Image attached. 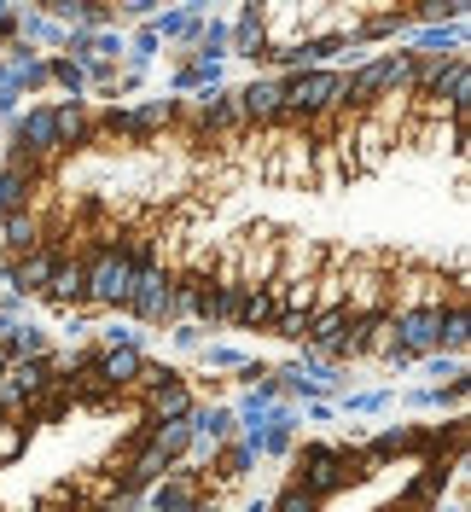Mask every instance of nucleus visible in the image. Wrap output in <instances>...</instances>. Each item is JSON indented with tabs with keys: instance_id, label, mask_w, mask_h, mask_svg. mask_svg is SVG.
Instances as JSON below:
<instances>
[{
	"instance_id": "obj_1",
	"label": "nucleus",
	"mask_w": 471,
	"mask_h": 512,
	"mask_svg": "<svg viewBox=\"0 0 471 512\" xmlns=\"http://www.w3.org/2000/svg\"><path fill=\"white\" fill-rule=\"evenodd\" d=\"M367 460H361V448L355 443H303L291 448V483H303L314 501L326 507L332 495H344L349 483H367Z\"/></svg>"
},
{
	"instance_id": "obj_2",
	"label": "nucleus",
	"mask_w": 471,
	"mask_h": 512,
	"mask_svg": "<svg viewBox=\"0 0 471 512\" xmlns=\"http://www.w3.org/2000/svg\"><path fill=\"white\" fill-rule=\"evenodd\" d=\"M280 105L285 123H320L332 111H344V70H297V76H280Z\"/></svg>"
},
{
	"instance_id": "obj_3",
	"label": "nucleus",
	"mask_w": 471,
	"mask_h": 512,
	"mask_svg": "<svg viewBox=\"0 0 471 512\" xmlns=\"http://www.w3.org/2000/svg\"><path fill=\"white\" fill-rule=\"evenodd\" d=\"M181 99H134V105H111L105 117H94L99 140H128V146H146L163 128H175Z\"/></svg>"
},
{
	"instance_id": "obj_4",
	"label": "nucleus",
	"mask_w": 471,
	"mask_h": 512,
	"mask_svg": "<svg viewBox=\"0 0 471 512\" xmlns=\"http://www.w3.org/2000/svg\"><path fill=\"white\" fill-rule=\"evenodd\" d=\"M175 123H187L198 146H204V140H233V134H245L239 99H233V88H227V82H221V88H204V94H192L187 105L175 111Z\"/></svg>"
},
{
	"instance_id": "obj_5",
	"label": "nucleus",
	"mask_w": 471,
	"mask_h": 512,
	"mask_svg": "<svg viewBox=\"0 0 471 512\" xmlns=\"http://www.w3.org/2000/svg\"><path fill=\"white\" fill-rule=\"evenodd\" d=\"M82 262H88V303H94V309H111V315H123L128 291H134V262H128L117 245H88Z\"/></svg>"
},
{
	"instance_id": "obj_6",
	"label": "nucleus",
	"mask_w": 471,
	"mask_h": 512,
	"mask_svg": "<svg viewBox=\"0 0 471 512\" xmlns=\"http://www.w3.org/2000/svg\"><path fill=\"white\" fill-rule=\"evenodd\" d=\"M442 309H448V303H408V309H390L396 350L413 355V361L437 355V344H442Z\"/></svg>"
},
{
	"instance_id": "obj_7",
	"label": "nucleus",
	"mask_w": 471,
	"mask_h": 512,
	"mask_svg": "<svg viewBox=\"0 0 471 512\" xmlns=\"http://www.w3.org/2000/svg\"><path fill=\"white\" fill-rule=\"evenodd\" d=\"M169 280H175V268L157 256L146 268H134V291H128V309L123 315L134 326H169Z\"/></svg>"
},
{
	"instance_id": "obj_8",
	"label": "nucleus",
	"mask_w": 471,
	"mask_h": 512,
	"mask_svg": "<svg viewBox=\"0 0 471 512\" xmlns=\"http://www.w3.org/2000/svg\"><path fill=\"white\" fill-rule=\"evenodd\" d=\"M198 507H204V472H187V466H175L163 483H152L140 495V512H198Z\"/></svg>"
},
{
	"instance_id": "obj_9",
	"label": "nucleus",
	"mask_w": 471,
	"mask_h": 512,
	"mask_svg": "<svg viewBox=\"0 0 471 512\" xmlns=\"http://www.w3.org/2000/svg\"><path fill=\"white\" fill-rule=\"evenodd\" d=\"M59 315H82L88 309V262H82V251H64L59 268H53V280H47V291H41Z\"/></svg>"
},
{
	"instance_id": "obj_10",
	"label": "nucleus",
	"mask_w": 471,
	"mask_h": 512,
	"mask_svg": "<svg viewBox=\"0 0 471 512\" xmlns=\"http://www.w3.org/2000/svg\"><path fill=\"white\" fill-rule=\"evenodd\" d=\"M59 256H64V245H35L30 256H18V262H6V291L12 297H41L47 291V280H53V268H59Z\"/></svg>"
},
{
	"instance_id": "obj_11",
	"label": "nucleus",
	"mask_w": 471,
	"mask_h": 512,
	"mask_svg": "<svg viewBox=\"0 0 471 512\" xmlns=\"http://www.w3.org/2000/svg\"><path fill=\"white\" fill-rule=\"evenodd\" d=\"M233 99H239V117H245V128H274V123H285L280 76H251L245 88H233Z\"/></svg>"
},
{
	"instance_id": "obj_12",
	"label": "nucleus",
	"mask_w": 471,
	"mask_h": 512,
	"mask_svg": "<svg viewBox=\"0 0 471 512\" xmlns=\"http://www.w3.org/2000/svg\"><path fill=\"white\" fill-rule=\"evenodd\" d=\"M268 53V30H262V6L245 0L233 18H227V59H262Z\"/></svg>"
},
{
	"instance_id": "obj_13",
	"label": "nucleus",
	"mask_w": 471,
	"mask_h": 512,
	"mask_svg": "<svg viewBox=\"0 0 471 512\" xmlns=\"http://www.w3.org/2000/svg\"><path fill=\"white\" fill-rule=\"evenodd\" d=\"M53 123H59V152H82V146H99L94 105H88V99H59V105H53Z\"/></svg>"
},
{
	"instance_id": "obj_14",
	"label": "nucleus",
	"mask_w": 471,
	"mask_h": 512,
	"mask_svg": "<svg viewBox=\"0 0 471 512\" xmlns=\"http://www.w3.org/2000/svg\"><path fill=\"white\" fill-rule=\"evenodd\" d=\"M192 408H198V390H192V379H175V384H163V390H146V396H140V414L152 419V425L187 419Z\"/></svg>"
},
{
	"instance_id": "obj_15",
	"label": "nucleus",
	"mask_w": 471,
	"mask_h": 512,
	"mask_svg": "<svg viewBox=\"0 0 471 512\" xmlns=\"http://www.w3.org/2000/svg\"><path fill=\"white\" fill-rule=\"evenodd\" d=\"M35 245H47V222L35 216V210H18V216H0V262H18V256H30Z\"/></svg>"
},
{
	"instance_id": "obj_16",
	"label": "nucleus",
	"mask_w": 471,
	"mask_h": 512,
	"mask_svg": "<svg viewBox=\"0 0 471 512\" xmlns=\"http://www.w3.org/2000/svg\"><path fill=\"white\" fill-rule=\"evenodd\" d=\"M169 472H175V466H169L157 448H134V454L123 460V472H117V489H128V495H146V489H152V483H163Z\"/></svg>"
},
{
	"instance_id": "obj_17",
	"label": "nucleus",
	"mask_w": 471,
	"mask_h": 512,
	"mask_svg": "<svg viewBox=\"0 0 471 512\" xmlns=\"http://www.w3.org/2000/svg\"><path fill=\"white\" fill-rule=\"evenodd\" d=\"M349 326H355V315H349L344 303H332V309H314V315H309V332H303V350L326 361V350L344 338Z\"/></svg>"
},
{
	"instance_id": "obj_18",
	"label": "nucleus",
	"mask_w": 471,
	"mask_h": 512,
	"mask_svg": "<svg viewBox=\"0 0 471 512\" xmlns=\"http://www.w3.org/2000/svg\"><path fill=\"white\" fill-rule=\"evenodd\" d=\"M274 315H280V280H268V286H245L239 332H274Z\"/></svg>"
},
{
	"instance_id": "obj_19",
	"label": "nucleus",
	"mask_w": 471,
	"mask_h": 512,
	"mask_svg": "<svg viewBox=\"0 0 471 512\" xmlns=\"http://www.w3.org/2000/svg\"><path fill=\"white\" fill-rule=\"evenodd\" d=\"M0 350H6V361H41V355H53V338H47V326H35V320H12V326L0 332Z\"/></svg>"
},
{
	"instance_id": "obj_20",
	"label": "nucleus",
	"mask_w": 471,
	"mask_h": 512,
	"mask_svg": "<svg viewBox=\"0 0 471 512\" xmlns=\"http://www.w3.org/2000/svg\"><path fill=\"white\" fill-rule=\"evenodd\" d=\"M361 448V460H367V472H378V466H390V460H402V454H413V425H384V431H373Z\"/></svg>"
},
{
	"instance_id": "obj_21",
	"label": "nucleus",
	"mask_w": 471,
	"mask_h": 512,
	"mask_svg": "<svg viewBox=\"0 0 471 512\" xmlns=\"http://www.w3.org/2000/svg\"><path fill=\"white\" fill-rule=\"evenodd\" d=\"M140 367H146V350H99V379L111 384L117 396H134Z\"/></svg>"
},
{
	"instance_id": "obj_22",
	"label": "nucleus",
	"mask_w": 471,
	"mask_h": 512,
	"mask_svg": "<svg viewBox=\"0 0 471 512\" xmlns=\"http://www.w3.org/2000/svg\"><path fill=\"white\" fill-rule=\"evenodd\" d=\"M402 47H413V53H466V24H419Z\"/></svg>"
},
{
	"instance_id": "obj_23",
	"label": "nucleus",
	"mask_w": 471,
	"mask_h": 512,
	"mask_svg": "<svg viewBox=\"0 0 471 512\" xmlns=\"http://www.w3.org/2000/svg\"><path fill=\"white\" fill-rule=\"evenodd\" d=\"M466 350H471V309H466V303H448V309H442V344H437V355L466 361Z\"/></svg>"
},
{
	"instance_id": "obj_24",
	"label": "nucleus",
	"mask_w": 471,
	"mask_h": 512,
	"mask_svg": "<svg viewBox=\"0 0 471 512\" xmlns=\"http://www.w3.org/2000/svg\"><path fill=\"white\" fill-rule=\"evenodd\" d=\"M146 448H157V454H163L169 466H181V460H187V448H192V425H187V419L152 425V443H146Z\"/></svg>"
},
{
	"instance_id": "obj_25",
	"label": "nucleus",
	"mask_w": 471,
	"mask_h": 512,
	"mask_svg": "<svg viewBox=\"0 0 471 512\" xmlns=\"http://www.w3.org/2000/svg\"><path fill=\"white\" fill-rule=\"evenodd\" d=\"M251 466H256V448H245L239 437H233V443H221V448H216V460H210L216 483H239L245 472H251Z\"/></svg>"
},
{
	"instance_id": "obj_26",
	"label": "nucleus",
	"mask_w": 471,
	"mask_h": 512,
	"mask_svg": "<svg viewBox=\"0 0 471 512\" xmlns=\"http://www.w3.org/2000/svg\"><path fill=\"white\" fill-rule=\"evenodd\" d=\"M47 82L64 88V99H88V76H82V64H70L64 53H47Z\"/></svg>"
},
{
	"instance_id": "obj_27",
	"label": "nucleus",
	"mask_w": 471,
	"mask_h": 512,
	"mask_svg": "<svg viewBox=\"0 0 471 512\" xmlns=\"http://www.w3.org/2000/svg\"><path fill=\"white\" fill-rule=\"evenodd\" d=\"M99 350H146V326H134V320H111L105 332H99Z\"/></svg>"
},
{
	"instance_id": "obj_28",
	"label": "nucleus",
	"mask_w": 471,
	"mask_h": 512,
	"mask_svg": "<svg viewBox=\"0 0 471 512\" xmlns=\"http://www.w3.org/2000/svg\"><path fill=\"white\" fill-rule=\"evenodd\" d=\"M390 402H396V390H361V396H349V390H344L332 408H338V414H384Z\"/></svg>"
},
{
	"instance_id": "obj_29",
	"label": "nucleus",
	"mask_w": 471,
	"mask_h": 512,
	"mask_svg": "<svg viewBox=\"0 0 471 512\" xmlns=\"http://www.w3.org/2000/svg\"><path fill=\"white\" fill-rule=\"evenodd\" d=\"M268 512H320V501H314V495L303 489V483H291V478H285V489L274 495V501H268Z\"/></svg>"
},
{
	"instance_id": "obj_30",
	"label": "nucleus",
	"mask_w": 471,
	"mask_h": 512,
	"mask_svg": "<svg viewBox=\"0 0 471 512\" xmlns=\"http://www.w3.org/2000/svg\"><path fill=\"white\" fill-rule=\"evenodd\" d=\"M30 448V419H0V466Z\"/></svg>"
},
{
	"instance_id": "obj_31",
	"label": "nucleus",
	"mask_w": 471,
	"mask_h": 512,
	"mask_svg": "<svg viewBox=\"0 0 471 512\" xmlns=\"http://www.w3.org/2000/svg\"><path fill=\"white\" fill-rule=\"evenodd\" d=\"M204 367H210V373H239V367H245V361H251V355L245 350H233V344H204Z\"/></svg>"
},
{
	"instance_id": "obj_32",
	"label": "nucleus",
	"mask_w": 471,
	"mask_h": 512,
	"mask_svg": "<svg viewBox=\"0 0 471 512\" xmlns=\"http://www.w3.org/2000/svg\"><path fill=\"white\" fill-rule=\"evenodd\" d=\"M128 53V35L123 30H99L94 35V64H117Z\"/></svg>"
},
{
	"instance_id": "obj_33",
	"label": "nucleus",
	"mask_w": 471,
	"mask_h": 512,
	"mask_svg": "<svg viewBox=\"0 0 471 512\" xmlns=\"http://www.w3.org/2000/svg\"><path fill=\"white\" fill-rule=\"evenodd\" d=\"M303 332H309V315H297V309H280V315H274V338L303 344Z\"/></svg>"
},
{
	"instance_id": "obj_34",
	"label": "nucleus",
	"mask_w": 471,
	"mask_h": 512,
	"mask_svg": "<svg viewBox=\"0 0 471 512\" xmlns=\"http://www.w3.org/2000/svg\"><path fill=\"white\" fill-rule=\"evenodd\" d=\"M169 338H175V350H204V326H192V320H175Z\"/></svg>"
},
{
	"instance_id": "obj_35",
	"label": "nucleus",
	"mask_w": 471,
	"mask_h": 512,
	"mask_svg": "<svg viewBox=\"0 0 471 512\" xmlns=\"http://www.w3.org/2000/svg\"><path fill=\"white\" fill-rule=\"evenodd\" d=\"M425 367H431L437 379H460V373H466V361H454V355H425Z\"/></svg>"
},
{
	"instance_id": "obj_36",
	"label": "nucleus",
	"mask_w": 471,
	"mask_h": 512,
	"mask_svg": "<svg viewBox=\"0 0 471 512\" xmlns=\"http://www.w3.org/2000/svg\"><path fill=\"white\" fill-rule=\"evenodd\" d=\"M303 414H309V419H332L338 408H332V402H303Z\"/></svg>"
},
{
	"instance_id": "obj_37",
	"label": "nucleus",
	"mask_w": 471,
	"mask_h": 512,
	"mask_svg": "<svg viewBox=\"0 0 471 512\" xmlns=\"http://www.w3.org/2000/svg\"><path fill=\"white\" fill-rule=\"evenodd\" d=\"M437 512H466V495H460V501H448V507H437Z\"/></svg>"
},
{
	"instance_id": "obj_38",
	"label": "nucleus",
	"mask_w": 471,
	"mask_h": 512,
	"mask_svg": "<svg viewBox=\"0 0 471 512\" xmlns=\"http://www.w3.org/2000/svg\"><path fill=\"white\" fill-rule=\"evenodd\" d=\"M245 512H268V501H262V495H256V501H251V507H245Z\"/></svg>"
},
{
	"instance_id": "obj_39",
	"label": "nucleus",
	"mask_w": 471,
	"mask_h": 512,
	"mask_svg": "<svg viewBox=\"0 0 471 512\" xmlns=\"http://www.w3.org/2000/svg\"><path fill=\"white\" fill-rule=\"evenodd\" d=\"M198 512H216V501H204V507H198Z\"/></svg>"
},
{
	"instance_id": "obj_40",
	"label": "nucleus",
	"mask_w": 471,
	"mask_h": 512,
	"mask_svg": "<svg viewBox=\"0 0 471 512\" xmlns=\"http://www.w3.org/2000/svg\"><path fill=\"white\" fill-rule=\"evenodd\" d=\"M0 373H6V350H0Z\"/></svg>"
},
{
	"instance_id": "obj_41",
	"label": "nucleus",
	"mask_w": 471,
	"mask_h": 512,
	"mask_svg": "<svg viewBox=\"0 0 471 512\" xmlns=\"http://www.w3.org/2000/svg\"><path fill=\"white\" fill-rule=\"evenodd\" d=\"M0 70H6V59H0Z\"/></svg>"
}]
</instances>
